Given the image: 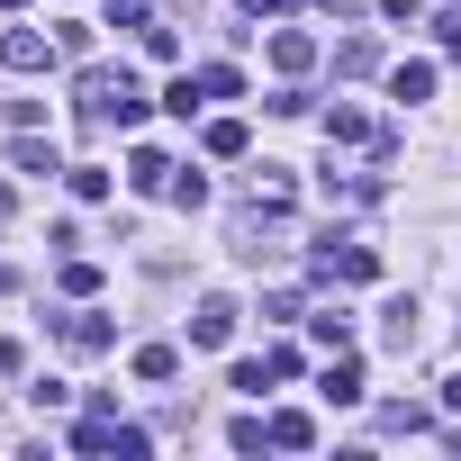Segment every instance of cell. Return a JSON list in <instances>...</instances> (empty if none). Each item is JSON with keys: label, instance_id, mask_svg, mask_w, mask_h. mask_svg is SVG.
<instances>
[{"label": "cell", "instance_id": "cell-5", "mask_svg": "<svg viewBox=\"0 0 461 461\" xmlns=\"http://www.w3.org/2000/svg\"><path fill=\"white\" fill-rule=\"evenodd\" d=\"M136 380H172V344H145L136 353Z\"/></svg>", "mask_w": 461, "mask_h": 461}, {"label": "cell", "instance_id": "cell-1", "mask_svg": "<svg viewBox=\"0 0 461 461\" xmlns=\"http://www.w3.org/2000/svg\"><path fill=\"white\" fill-rule=\"evenodd\" d=\"M389 91H398V100H425V91H434V64H398Z\"/></svg>", "mask_w": 461, "mask_h": 461}, {"label": "cell", "instance_id": "cell-4", "mask_svg": "<svg viewBox=\"0 0 461 461\" xmlns=\"http://www.w3.org/2000/svg\"><path fill=\"white\" fill-rule=\"evenodd\" d=\"M326 398H335V407H353V398H362V371H353V362H335V371H326Z\"/></svg>", "mask_w": 461, "mask_h": 461}, {"label": "cell", "instance_id": "cell-6", "mask_svg": "<svg viewBox=\"0 0 461 461\" xmlns=\"http://www.w3.org/2000/svg\"><path fill=\"white\" fill-rule=\"evenodd\" d=\"M380 10H389V19H416V0H380Z\"/></svg>", "mask_w": 461, "mask_h": 461}, {"label": "cell", "instance_id": "cell-7", "mask_svg": "<svg viewBox=\"0 0 461 461\" xmlns=\"http://www.w3.org/2000/svg\"><path fill=\"white\" fill-rule=\"evenodd\" d=\"M443 398H452V407H461V380H452V389H443Z\"/></svg>", "mask_w": 461, "mask_h": 461}, {"label": "cell", "instance_id": "cell-3", "mask_svg": "<svg viewBox=\"0 0 461 461\" xmlns=\"http://www.w3.org/2000/svg\"><path fill=\"white\" fill-rule=\"evenodd\" d=\"M226 326H236V317H226V299H208V308H199V326H190V335H199V344H226Z\"/></svg>", "mask_w": 461, "mask_h": 461}, {"label": "cell", "instance_id": "cell-2", "mask_svg": "<svg viewBox=\"0 0 461 461\" xmlns=\"http://www.w3.org/2000/svg\"><path fill=\"white\" fill-rule=\"evenodd\" d=\"M0 55H10L19 73H37V64H46V37H28V28H19V37H10V46H0Z\"/></svg>", "mask_w": 461, "mask_h": 461}]
</instances>
